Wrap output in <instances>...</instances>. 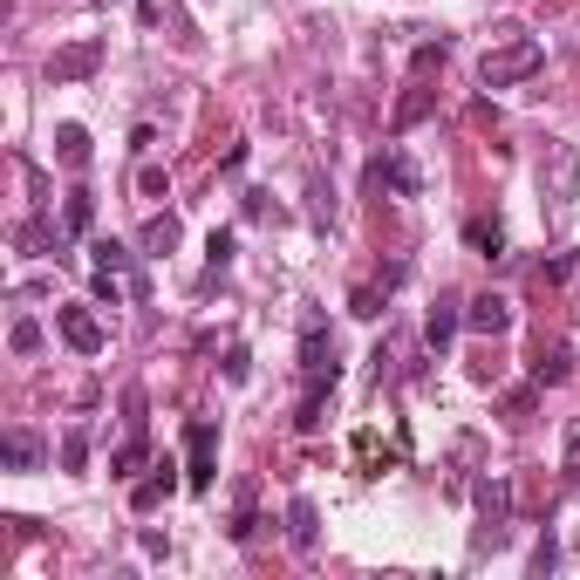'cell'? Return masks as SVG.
I'll list each match as a JSON object with an SVG mask.
<instances>
[{"instance_id":"1","label":"cell","mask_w":580,"mask_h":580,"mask_svg":"<svg viewBox=\"0 0 580 580\" xmlns=\"http://www.w3.org/2000/svg\"><path fill=\"white\" fill-rule=\"evenodd\" d=\"M540 198H546V212H567L580 198V151L560 144V137L540 151Z\"/></svg>"},{"instance_id":"2","label":"cell","mask_w":580,"mask_h":580,"mask_svg":"<svg viewBox=\"0 0 580 580\" xmlns=\"http://www.w3.org/2000/svg\"><path fill=\"white\" fill-rule=\"evenodd\" d=\"M540 62H546L540 41H505V48H492V55L478 62V82H485V89H512V82L533 76Z\"/></svg>"},{"instance_id":"3","label":"cell","mask_w":580,"mask_h":580,"mask_svg":"<svg viewBox=\"0 0 580 580\" xmlns=\"http://www.w3.org/2000/svg\"><path fill=\"white\" fill-rule=\"evenodd\" d=\"M96 69H103V41H96V35L62 41V48L48 55V82H55V89H69V82H89Z\"/></svg>"},{"instance_id":"4","label":"cell","mask_w":580,"mask_h":580,"mask_svg":"<svg viewBox=\"0 0 580 580\" xmlns=\"http://www.w3.org/2000/svg\"><path fill=\"white\" fill-rule=\"evenodd\" d=\"M471 499H478V546H499L505 519H512V485H505V478H478Z\"/></svg>"},{"instance_id":"5","label":"cell","mask_w":580,"mask_h":580,"mask_svg":"<svg viewBox=\"0 0 580 580\" xmlns=\"http://www.w3.org/2000/svg\"><path fill=\"white\" fill-rule=\"evenodd\" d=\"M301 376H335V335H328V321L321 314H308L301 321Z\"/></svg>"},{"instance_id":"6","label":"cell","mask_w":580,"mask_h":580,"mask_svg":"<svg viewBox=\"0 0 580 580\" xmlns=\"http://www.w3.org/2000/svg\"><path fill=\"white\" fill-rule=\"evenodd\" d=\"M55 328H62V342L76 348V355H103V342H110L89 308H55Z\"/></svg>"},{"instance_id":"7","label":"cell","mask_w":580,"mask_h":580,"mask_svg":"<svg viewBox=\"0 0 580 580\" xmlns=\"http://www.w3.org/2000/svg\"><path fill=\"white\" fill-rule=\"evenodd\" d=\"M369 185H389L396 198H417V192H424L417 164H410L403 151H383V157H376V164H369Z\"/></svg>"},{"instance_id":"8","label":"cell","mask_w":580,"mask_h":580,"mask_svg":"<svg viewBox=\"0 0 580 580\" xmlns=\"http://www.w3.org/2000/svg\"><path fill=\"white\" fill-rule=\"evenodd\" d=\"M14 246H21V253H55V260H62V253H69V226H55L48 212H35L28 226L14 232Z\"/></svg>"},{"instance_id":"9","label":"cell","mask_w":580,"mask_h":580,"mask_svg":"<svg viewBox=\"0 0 580 580\" xmlns=\"http://www.w3.org/2000/svg\"><path fill=\"white\" fill-rule=\"evenodd\" d=\"M464 328H478V335H505V328H512V301H505V294H478V301H464Z\"/></svg>"},{"instance_id":"10","label":"cell","mask_w":580,"mask_h":580,"mask_svg":"<svg viewBox=\"0 0 580 580\" xmlns=\"http://www.w3.org/2000/svg\"><path fill=\"white\" fill-rule=\"evenodd\" d=\"M430 110H437V89H424V82H417V89H403V96H396V116H389V130H396V137H410V130H417Z\"/></svg>"},{"instance_id":"11","label":"cell","mask_w":580,"mask_h":580,"mask_svg":"<svg viewBox=\"0 0 580 580\" xmlns=\"http://www.w3.org/2000/svg\"><path fill=\"white\" fill-rule=\"evenodd\" d=\"M0 458H7V471H35L41 464V437L28 424H14L7 437H0Z\"/></svg>"},{"instance_id":"12","label":"cell","mask_w":580,"mask_h":580,"mask_svg":"<svg viewBox=\"0 0 580 580\" xmlns=\"http://www.w3.org/2000/svg\"><path fill=\"white\" fill-rule=\"evenodd\" d=\"M185 451H192V492H205L212 485V424L185 430Z\"/></svg>"},{"instance_id":"13","label":"cell","mask_w":580,"mask_h":580,"mask_svg":"<svg viewBox=\"0 0 580 580\" xmlns=\"http://www.w3.org/2000/svg\"><path fill=\"white\" fill-rule=\"evenodd\" d=\"M458 328H464V314H458V301L444 294V301L430 308V321H424V342L430 348H451V335H458Z\"/></svg>"},{"instance_id":"14","label":"cell","mask_w":580,"mask_h":580,"mask_svg":"<svg viewBox=\"0 0 580 580\" xmlns=\"http://www.w3.org/2000/svg\"><path fill=\"white\" fill-rule=\"evenodd\" d=\"M55 157H62L69 171H82V164H89V130H82V123H62V130H55Z\"/></svg>"},{"instance_id":"15","label":"cell","mask_w":580,"mask_h":580,"mask_svg":"<svg viewBox=\"0 0 580 580\" xmlns=\"http://www.w3.org/2000/svg\"><path fill=\"white\" fill-rule=\"evenodd\" d=\"M137 246H144V253H171V246H178V219H171V212H157V219H144V232H137Z\"/></svg>"},{"instance_id":"16","label":"cell","mask_w":580,"mask_h":580,"mask_svg":"<svg viewBox=\"0 0 580 580\" xmlns=\"http://www.w3.org/2000/svg\"><path fill=\"white\" fill-rule=\"evenodd\" d=\"M287 533H294V546H301V553L321 540V526H314V505H308V499H294V505H287Z\"/></svg>"},{"instance_id":"17","label":"cell","mask_w":580,"mask_h":580,"mask_svg":"<svg viewBox=\"0 0 580 580\" xmlns=\"http://www.w3.org/2000/svg\"><path fill=\"white\" fill-rule=\"evenodd\" d=\"M464 239H471L485 260H505V232L492 226V219H471V226H464Z\"/></svg>"},{"instance_id":"18","label":"cell","mask_w":580,"mask_h":580,"mask_svg":"<svg viewBox=\"0 0 580 580\" xmlns=\"http://www.w3.org/2000/svg\"><path fill=\"white\" fill-rule=\"evenodd\" d=\"M164 499H171V464H164L157 478H144V485L130 492V505H137V512H157V505H164Z\"/></svg>"},{"instance_id":"19","label":"cell","mask_w":580,"mask_h":580,"mask_svg":"<svg viewBox=\"0 0 580 580\" xmlns=\"http://www.w3.org/2000/svg\"><path fill=\"white\" fill-rule=\"evenodd\" d=\"M89 219H96V192H82V185H76V192H69V205H62V226H69V232H89Z\"/></svg>"},{"instance_id":"20","label":"cell","mask_w":580,"mask_h":580,"mask_svg":"<svg viewBox=\"0 0 580 580\" xmlns=\"http://www.w3.org/2000/svg\"><path fill=\"white\" fill-rule=\"evenodd\" d=\"M7 348H14V355H35V348H41V321H28V314H21V321L7 328Z\"/></svg>"},{"instance_id":"21","label":"cell","mask_w":580,"mask_h":580,"mask_svg":"<svg viewBox=\"0 0 580 580\" xmlns=\"http://www.w3.org/2000/svg\"><path fill=\"white\" fill-rule=\"evenodd\" d=\"M82 464H89V430H69V437H62V471H82Z\"/></svg>"},{"instance_id":"22","label":"cell","mask_w":580,"mask_h":580,"mask_svg":"<svg viewBox=\"0 0 580 580\" xmlns=\"http://www.w3.org/2000/svg\"><path fill=\"white\" fill-rule=\"evenodd\" d=\"M137 192L144 198H171V171H164V164H144V171H137Z\"/></svg>"},{"instance_id":"23","label":"cell","mask_w":580,"mask_h":580,"mask_svg":"<svg viewBox=\"0 0 580 580\" xmlns=\"http://www.w3.org/2000/svg\"><path fill=\"white\" fill-rule=\"evenodd\" d=\"M348 314H355V321H376V314H383V294H376V287H355V294H348Z\"/></svg>"},{"instance_id":"24","label":"cell","mask_w":580,"mask_h":580,"mask_svg":"<svg viewBox=\"0 0 580 580\" xmlns=\"http://www.w3.org/2000/svg\"><path fill=\"white\" fill-rule=\"evenodd\" d=\"M137 464H144V437H130V444H116V458H110V471H116V478H130Z\"/></svg>"},{"instance_id":"25","label":"cell","mask_w":580,"mask_h":580,"mask_svg":"<svg viewBox=\"0 0 580 580\" xmlns=\"http://www.w3.org/2000/svg\"><path fill=\"white\" fill-rule=\"evenodd\" d=\"M533 376H540V383H560V376H567V355H560V348H540Z\"/></svg>"},{"instance_id":"26","label":"cell","mask_w":580,"mask_h":580,"mask_svg":"<svg viewBox=\"0 0 580 580\" xmlns=\"http://www.w3.org/2000/svg\"><path fill=\"white\" fill-rule=\"evenodd\" d=\"M560 464L580 471V417H567V437H560Z\"/></svg>"},{"instance_id":"27","label":"cell","mask_w":580,"mask_h":580,"mask_svg":"<svg viewBox=\"0 0 580 580\" xmlns=\"http://www.w3.org/2000/svg\"><path fill=\"white\" fill-rule=\"evenodd\" d=\"M89 253H96V267H130V253H123V246H116V239H96V246H89Z\"/></svg>"},{"instance_id":"28","label":"cell","mask_w":580,"mask_h":580,"mask_svg":"<svg viewBox=\"0 0 580 580\" xmlns=\"http://www.w3.org/2000/svg\"><path fill=\"white\" fill-rule=\"evenodd\" d=\"M444 55H451V41H444V35H437V41H424V48H417V76H430V69H437Z\"/></svg>"},{"instance_id":"29","label":"cell","mask_w":580,"mask_h":580,"mask_svg":"<svg viewBox=\"0 0 580 580\" xmlns=\"http://www.w3.org/2000/svg\"><path fill=\"white\" fill-rule=\"evenodd\" d=\"M205 260H212V273L232 267V232H212V239H205Z\"/></svg>"},{"instance_id":"30","label":"cell","mask_w":580,"mask_h":580,"mask_svg":"<svg viewBox=\"0 0 580 580\" xmlns=\"http://www.w3.org/2000/svg\"><path fill=\"white\" fill-rule=\"evenodd\" d=\"M96 301H103V308H116V301H123V287H116L110 267H96Z\"/></svg>"},{"instance_id":"31","label":"cell","mask_w":580,"mask_h":580,"mask_svg":"<svg viewBox=\"0 0 580 580\" xmlns=\"http://www.w3.org/2000/svg\"><path fill=\"white\" fill-rule=\"evenodd\" d=\"M553 560H560V546H553V540L533 546V574H553Z\"/></svg>"},{"instance_id":"32","label":"cell","mask_w":580,"mask_h":580,"mask_svg":"<svg viewBox=\"0 0 580 580\" xmlns=\"http://www.w3.org/2000/svg\"><path fill=\"white\" fill-rule=\"evenodd\" d=\"M260 533V519H253V505H239V519H232V540H253Z\"/></svg>"},{"instance_id":"33","label":"cell","mask_w":580,"mask_h":580,"mask_svg":"<svg viewBox=\"0 0 580 580\" xmlns=\"http://www.w3.org/2000/svg\"><path fill=\"white\" fill-rule=\"evenodd\" d=\"M226 383H246V348H226Z\"/></svg>"},{"instance_id":"34","label":"cell","mask_w":580,"mask_h":580,"mask_svg":"<svg viewBox=\"0 0 580 580\" xmlns=\"http://www.w3.org/2000/svg\"><path fill=\"white\" fill-rule=\"evenodd\" d=\"M96 7H116V0H96Z\"/></svg>"}]
</instances>
